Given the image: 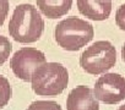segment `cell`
Masks as SVG:
<instances>
[{"label":"cell","instance_id":"cell-2","mask_svg":"<svg viewBox=\"0 0 125 110\" xmlns=\"http://www.w3.org/2000/svg\"><path fill=\"white\" fill-rule=\"evenodd\" d=\"M31 82L36 94L55 97L68 87L69 73L59 63H44L33 71Z\"/></svg>","mask_w":125,"mask_h":110},{"label":"cell","instance_id":"cell-3","mask_svg":"<svg viewBox=\"0 0 125 110\" xmlns=\"http://www.w3.org/2000/svg\"><path fill=\"white\" fill-rule=\"evenodd\" d=\"M94 31L91 23L79 17H68L55 27V40L65 50L76 51L88 44Z\"/></svg>","mask_w":125,"mask_h":110},{"label":"cell","instance_id":"cell-9","mask_svg":"<svg viewBox=\"0 0 125 110\" xmlns=\"http://www.w3.org/2000/svg\"><path fill=\"white\" fill-rule=\"evenodd\" d=\"M41 12L49 18H59L70 11L73 0H37Z\"/></svg>","mask_w":125,"mask_h":110},{"label":"cell","instance_id":"cell-8","mask_svg":"<svg viewBox=\"0 0 125 110\" xmlns=\"http://www.w3.org/2000/svg\"><path fill=\"white\" fill-rule=\"evenodd\" d=\"M79 11L93 21L107 20L112 11L110 0H77Z\"/></svg>","mask_w":125,"mask_h":110},{"label":"cell","instance_id":"cell-5","mask_svg":"<svg viewBox=\"0 0 125 110\" xmlns=\"http://www.w3.org/2000/svg\"><path fill=\"white\" fill-rule=\"evenodd\" d=\"M45 63V55L36 48H22L17 50L10 60V67L14 73L25 82H30L33 71Z\"/></svg>","mask_w":125,"mask_h":110},{"label":"cell","instance_id":"cell-14","mask_svg":"<svg viewBox=\"0 0 125 110\" xmlns=\"http://www.w3.org/2000/svg\"><path fill=\"white\" fill-rule=\"evenodd\" d=\"M8 14H9V0H0V27L4 25Z\"/></svg>","mask_w":125,"mask_h":110},{"label":"cell","instance_id":"cell-11","mask_svg":"<svg viewBox=\"0 0 125 110\" xmlns=\"http://www.w3.org/2000/svg\"><path fill=\"white\" fill-rule=\"evenodd\" d=\"M27 110H61L60 105L55 101H49V100H38L33 101Z\"/></svg>","mask_w":125,"mask_h":110},{"label":"cell","instance_id":"cell-12","mask_svg":"<svg viewBox=\"0 0 125 110\" xmlns=\"http://www.w3.org/2000/svg\"><path fill=\"white\" fill-rule=\"evenodd\" d=\"M11 53V43L4 36H0V66H1Z\"/></svg>","mask_w":125,"mask_h":110},{"label":"cell","instance_id":"cell-1","mask_svg":"<svg viewBox=\"0 0 125 110\" xmlns=\"http://www.w3.org/2000/svg\"><path fill=\"white\" fill-rule=\"evenodd\" d=\"M44 29V22L38 10L31 4H21L15 8L9 22V33L19 43L37 42Z\"/></svg>","mask_w":125,"mask_h":110},{"label":"cell","instance_id":"cell-7","mask_svg":"<svg viewBox=\"0 0 125 110\" xmlns=\"http://www.w3.org/2000/svg\"><path fill=\"white\" fill-rule=\"evenodd\" d=\"M66 109L68 110H99V104L91 88L86 86H77L69 93L66 100Z\"/></svg>","mask_w":125,"mask_h":110},{"label":"cell","instance_id":"cell-4","mask_svg":"<svg viewBox=\"0 0 125 110\" xmlns=\"http://www.w3.org/2000/svg\"><path fill=\"white\" fill-rule=\"evenodd\" d=\"M116 50L108 40H99L88 46L80 56V66L91 75H101L115 65Z\"/></svg>","mask_w":125,"mask_h":110},{"label":"cell","instance_id":"cell-16","mask_svg":"<svg viewBox=\"0 0 125 110\" xmlns=\"http://www.w3.org/2000/svg\"><path fill=\"white\" fill-rule=\"evenodd\" d=\"M118 110H125V104H124V105H121V106H120Z\"/></svg>","mask_w":125,"mask_h":110},{"label":"cell","instance_id":"cell-13","mask_svg":"<svg viewBox=\"0 0 125 110\" xmlns=\"http://www.w3.org/2000/svg\"><path fill=\"white\" fill-rule=\"evenodd\" d=\"M115 22L118 27L125 31V4H123L115 12Z\"/></svg>","mask_w":125,"mask_h":110},{"label":"cell","instance_id":"cell-6","mask_svg":"<svg viewBox=\"0 0 125 110\" xmlns=\"http://www.w3.org/2000/svg\"><path fill=\"white\" fill-rule=\"evenodd\" d=\"M93 94L104 104H118L125 99V78L118 73H105L96 81Z\"/></svg>","mask_w":125,"mask_h":110},{"label":"cell","instance_id":"cell-10","mask_svg":"<svg viewBox=\"0 0 125 110\" xmlns=\"http://www.w3.org/2000/svg\"><path fill=\"white\" fill-rule=\"evenodd\" d=\"M11 94H12V91H11V86L9 81L4 76L0 75V109L4 108L9 103Z\"/></svg>","mask_w":125,"mask_h":110},{"label":"cell","instance_id":"cell-15","mask_svg":"<svg viewBox=\"0 0 125 110\" xmlns=\"http://www.w3.org/2000/svg\"><path fill=\"white\" fill-rule=\"evenodd\" d=\"M123 59L125 61V43H124V46H123Z\"/></svg>","mask_w":125,"mask_h":110}]
</instances>
